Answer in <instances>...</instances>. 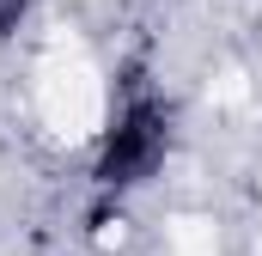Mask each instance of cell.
Wrapping results in <instances>:
<instances>
[{"instance_id": "cell-1", "label": "cell", "mask_w": 262, "mask_h": 256, "mask_svg": "<svg viewBox=\"0 0 262 256\" xmlns=\"http://www.w3.org/2000/svg\"><path fill=\"white\" fill-rule=\"evenodd\" d=\"M171 140H177V116L165 98L152 92H134L116 104V116L98 134V153H92V183L104 195H128L140 183L159 177V165L171 159Z\"/></svg>"}, {"instance_id": "cell-2", "label": "cell", "mask_w": 262, "mask_h": 256, "mask_svg": "<svg viewBox=\"0 0 262 256\" xmlns=\"http://www.w3.org/2000/svg\"><path fill=\"white\" fill-rule=\"evenodd\" d=\"M31 18V0H0V37H18Z\"/></svg>"}]
</instances>
